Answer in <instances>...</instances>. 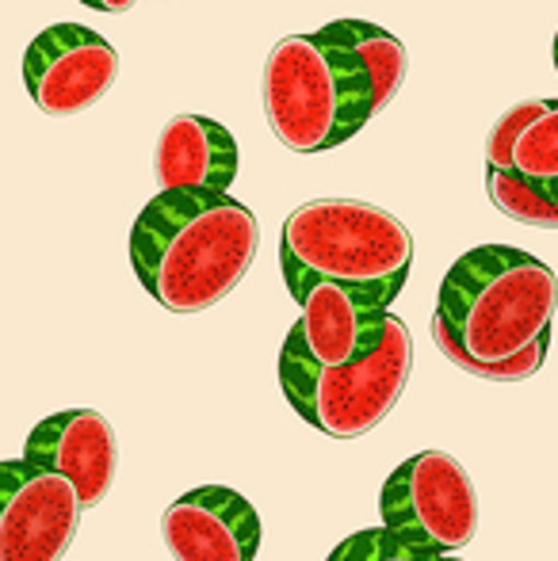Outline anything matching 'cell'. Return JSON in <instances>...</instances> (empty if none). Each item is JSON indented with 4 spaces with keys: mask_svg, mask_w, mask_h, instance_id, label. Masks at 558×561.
<instances>
[{
    "mask_svg": "<svg viewBox=\"0 0 558 561\" xmlns=\"http://www.w3.org/2000/svg\"><path fill=\"white\" fill-rule=\"evenodd\" d=\"M84 8H96V12H112V15H119V12H130V8L138 4V0H81Z\"/></svg>",
    "mask_w": 558,
    "mask_h": 561,
    "instance_id": "d6986e66",
    "label": "cell"
},
{
    "mask_svg": "<svg viewBox=\"0 0 558 561\" xmlns=\"http://www.w3.org/2000/svg\"><path fill=\"white\" fill-rule=\"evenodd\" d=\"M161 535L176 561H253L261 516L238 489L200 485L164 508Z\"/></svg>",
    "mask_w": 558,
    "mask_h": 561,
    "instance_id": "30bf717a",
    "label": "cell"
},
{
    "mask_svg": "<svg viewBox=\"0 0 558 561\" xmlns=\"http://www.w3.org/2000/svg\"><path fill=\"white\" fill-rule=\"evenodd\" d=\"M547 347H551V333H544V336L536 340V344H528L521 355H513V359L498 363V367L475 370V378H486V382H524V378H532L539 367H544Z\"/></svg>",
    "mask_w": 558,
    "mask_h": 561,
    "instance_id": "2e32d148",
    "label": "cell"
},
{
    "mask_svg": "<svg viewBox=\"0 0 558 561\" xmlns=\"http://www.w3.org/2000/svg\"><path fill=\"white\" fill-rule=\"evenodd\" d=\"M410 267L413 233L372 203L314 199L283 222L280 272L295 302L314 283H333L375 310H390Z\"/></svg>",
    "mask_w": 558,
    "mask_h": 561,
    "instance_id": "3957f363",
    "label": "cell"
},
{
    "mask_svg": "<svg viewBox=\"0 0 558 561\" xmlns=\"http://www.w3.org/2000/svg\"><path fill=\"white\" fill-rule=\"evenodd\" d=\"M490 203L513 222L558 229V100L516 138L509 172H486Z\"/></svg>",
    "mask_w": 558,
    "mask_h": 561,
    "instance_id": "7c38bea8",
    "label": "cell"
},
{
    "mask_svg": "<svg viewBox=\"0 0 558 561\" xmlns=\"http://www.w3.org/2000/svg\"><path fill=\"white\" fill-rule=\"evenodd\" d=\"M344 31V38L356 50L360 66L367 73V84H372V115H379L383 107L395 104V96L406 84V46L402 38H395L390 31H383L379 23L367 20H337Z\"/></svg>",
    "mask_w": 558,
    "mask_h": 561,
    "instance_id": "5bb4252c",
    "label": "cell"
},
{
    "mask_svg": "<svg viewBox=\"0 0 558 561\" xmlns=\"http://www.w3.org/2000/svg\"><path fill=\"white\" fill-rule=\"evenodd\" d=\"M558 310L555 272L513 244H478L447 267L432 313V340L459 370L521 355L551 333Z\"/></svg>",
    "mask_w": 558,
    "mask_h": 561,
    "instance_id": "7a4b0ae2",
    "label": "cell"
},
{
    "mask_svg": "<svg viewBox=\"0 0 558 561\" xmlns=\"http://www.w3.org/2000/svg\"><path fill=\"white\" fill-rule=\"evenodd\" d=\"M257 215L230 192H157L130 229V264L169 313L218 306L253 267Z\"/></svg>",
    "mask_w": 558,
    "mask_h": 561,
    "instance_id": "6da1fadb",
    "label": "cell"
},
{
    "mask_svg": "<svg viewBox=\"0 0 558 561\" xmlns=\"http://www.w3.org/2000/svg\"><path fill=\"white\" fill-rule=\"evenodd\" d=\"M375 531H379V527H367V531L349 535L344 542H337L333 554H329L326 561H367V554H372V542H375Z\"/></svg>",
    "mask_w": 558,
    "mask_h": 561,
    "instance_id": "ac0fdd59",
    "label": "cell"
},
{
    "mask_svg": "<svg viewBox=\"0 0 558 561\" xmlns=\"http://www.w3.org/2000/svg\"><path fill=\"white\" fill-rule=\"evenodd\" d=\"M161 192H230L238 176V141L207 115H176L164 123L153 149Z\"/></svg>",
    "mask_w": 558,
    "mask_h": 561,
    "instance_id": "4fadbf2b",
    "label": "cell"
},
{
    "mask_svg": "<svg viewBox=\"0 0 558 561\" xmlns=\"http://www.w3.org/2000/svg\"><path fill=\"white\" fill-rule=\"evenodd\" d=\"M81 501L58 473L0 462V561H61L81 527Z\"/></svg>",
    "mask_w": 558,
    "mask_h": 561,
    "instance_id": "ba28073f",
    "label": "cell"
},
{
    "mask_svg": "<svg viewBox=\"0 0 558 561\" xmlns=\"http://www.w3.org/2000/svg\"><path fill=\"white\" fill-rule=\"evenodd\" d=\"M555 69H558V35H555Z\"/></svg>",
    "mask_w": 558,
    "mask_h": 561,
    "instance_id": "ffe728a7",
    "label": "cell"
},
{
    "mask_svg": "<svg viewBox=\"0 0 558 561\" xmlns=\"http://www.w3.org/2000/svg\"><path fill=\"white\" fill-rule=\"evenodd\" d=\"M119 77V54L81 23H54L23 54V84L43 115L69 118L96 107Z\"/></svg>",
    "mask_w": 558,
    "mask_h": 561,
    "instance_id": "52a82bcc",
    "label": "cell"
},
{
    "mask_svg": "<svg viewBox=\"0 0 558 561\" xmlns=\"http://www.w3.org/2000/svg\"><path fill=\"white\" fill-rule=\"evenodd\" d=\"M383 531L429 554H455L478 531V496L447 450H418L379 493Z\"/></svg>",
    "mask_w": 558,
    "mask_h": 561,
    "instance_id": "8992f818",
    "label": "cell"
},
{
    "mask_svg": "<svg viewBox=\"0 0 558 561\" xmlns=\"http://www.w3.org/2000/svg\"><path fill=\"white\" fill-rule=\"evenodd\" d=\"M413 367V340L402 318L390 313L387 336L372 355L349 367H314L280 352V390L310 428L329 439H360L375 432L406 393Z\"/></svg>",
    "mask_w": 558,
    "mask_h": 561,
    "instance_id": "5b68a950",
    "label": "cell"
},
{
    "mask_svg": "<svg viewBox=\"0 0 558 561\" xmlns=\"http://www.w3.org/2000/svg\"><path fill=\"white\" fill-rule=\"evenodd\" d=\"M367 561H463V558H452V554H429V550H413L406 542L390 539L387 531H375V542H372V554Z\"/></svg>",
    "mask_w": 558,
    "mask_h": 561,
    "instance_id": "e0dca14e",
    "label": "cell"
},
{
    "mask_svg": "<svg viewBox=\"0 0 558 561\" xmlns=\"http://www.w3.org/2000/svg\"><path fill=\"white\" fill-rule=\"evenodd\" d=\"M23 462L66 478L81 508H96L115 485L119 444H115V428L104 413L66 409L31 428L27 444H23Z\"/></svg>",
    "mask_w": 558,
    "mask_h": 561,
    "instance_id": "9c48e42d",
    "label": "cell"
},
{
    "mask_svg": "<svg viewBox=\"0 0 558 561\" xmlns=\"http://www.w3.org/2000/svg\"><path fill=\"white\" fill-rule=\"evenodd\" d=\"M264 115L291 153H326L372 118V84L341 23L287 35L264 61Z\"/></svg>",
    "mask_w": 558,
    "mask_h": 561,
    "instance_id": "277c9868",
    "label": "cell"
},
{
    "mask_svg": "<svg viewBox=\"0 0 558 561\" xmlns=\"http://www.w3.org/2000/svg\"><path fill=\"white\" fill-rule=\"evenodd\" d=\"M539 112H544V100H524V104L509 107V112L493 123L490 138H486V172H509L516 138L536 123Z\"/></svg>",
    "mask_w": 558,
    "mask_h": 561,
    "instance_id": "9a60e30c",
    "label": "cell"
},
{
    "mask_svg": "<svg viewBox=\"0 0 558 561\" xmlns=\"http://www.w3.org/2000/svg\"><path fill=\"white\" fill-rule=\"evenodd\" d=\"M298 321L287 329L283 352L314 363V367H349L372 355L387 336L390 310H375L352 290L333 283H314L298 298Z\"/></svg>",
    "mask_w": 558,
    "mask_h": 561,
    "instance_id": "8fae6325",
    "label": "cell"
}]
</instances>
